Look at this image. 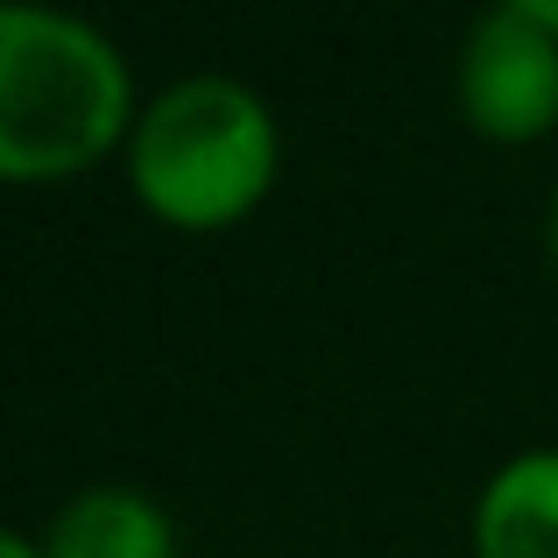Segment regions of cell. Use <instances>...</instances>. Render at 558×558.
<instances>
[{
	"label": "cell",
	"instance_id": "cell-8",
	"mask_svg": "<svg viewBox=\"0 0 558 558\" xmlns=\"http://www.w3.org/2000/svg\"><path fill=\"white\" fill-rule=\"evenodd\" d=\"M545 247H551V269H558V178H551V205H545Z\"/></svg>",
	"mask_w": 558,
	"mask_h": 558
},
{
	"label": "cell",
	"instance_id": "cell-7",
	"mask_svg": "<svg viewBox=\"0 0 558 558\" xmlns=\"http://www.w3.org/2000/svg\"><path fill=\"white\" fill-rule=\"evenodd\" d=\"M523 14H531L537 28H545V36L558 43V0H523Z\"/></svg>",
	"mask_w": 558,
	"mask_h": 558
},
{
	"label": "cell",
	"instance_id": "cell-1",
	"mask_svg": "<svg viewBox=\"0 0 558 558\" xmlns=\"http://www.w3.org/2000/svg\"><path fill=\"white\" fill-rule=\"evenodd\" d=\"M142 121L121 43L85 14L0 0V184H71Z\"/></svg>",
	"mask_w": 558,
	"mask_h": 558
},
{
	"label": "cell",
	"instance_id": "cell-3",
	"mask_svg": "<svg viewBox=\"0 0 558 558\" xmlns=\"http://www.w3.org/2000/svg\"><path fill=\"white\" fill-rule=\"evenodd\" d=\"M452 99H460V121L481 142H545L558 128V43L523 14V0L488 8L460 43V64H452Z\"/></svg>",
	"mask_w": 558,
	"mask_h": 558
},
{
	"label": "cell",
	"instance_id": "cell-6",
	"mask_svg": "<svg viewBox=\"0 0 558 558\" xmlns=\"http://www.w3.org/2000/svg\"><path fill=\"white\" fill-rule=\"evenodd\" d=\"M0 558H43V545H36V537H22V531H8V523H0Z\"/></svg>",
	"mask_w": 558,
	"mask_h": 558
},
{
	"label": "cell",
	"instance_id": "cell-2",
	"mask_svg": "<svg viewBox=\"0 0 558 558\" xmlns=\"http://www.w3.org/2000/svg\"><path fill=\"white\" fill-rule=\"evenodd\" d=\"M121 170L156 227L227 233L247 213H262V198L283 178V128L255 85L198 71L142 99Z\"/></svg>",
	"mask_w": 558,
	"mask_h": 558
},
{
	"label": "cell",
	"instance_id": "cell-5",
	"mask_svg": "<svg viewBox=\"0 0 558 558\" xmlns=\"http://www.w3.org/2000/svg\"><path fill=\"white\" fill-rule=\"evenodd\" d=\"M474 558H558V446H531L474 495Z\"/></svg>",
	"mask_w": 558,
	"mask_h": 558
},
{
	"label": "cell",
	"instance_id": "cell-4",
	"mask_svg": "<svg viewBox=\"0 0 558 558\" xmlns=\"http://www.w3.org/2000/svg\"><path fill=\"white\" fill-rule=\"evenodd\" d=\"M43 558H178V517L135 481H93L43 523Z\"/></svg>",
	"mask_w": 558,
	"mask_h": 558
}]
</instances>
